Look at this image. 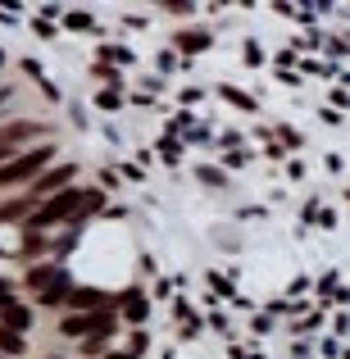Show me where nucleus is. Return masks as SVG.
I'll return each instance as SVG.
<instances>
[{
  "label": "nucleus",
  "mask_w": 350,
  "mask_h": 359,
  "mask_svg": "<svg viewBox=\"0 0 350 359\" xmlns=\"http://www.w3.org/2000/svg\"><path fill=\"white\" fill-rule=\"evenodd\" d=\"M0 60H5V50H0Z\"/></svg>",
  "instance_id": "obj_12"
},
{
  "label": "nucleus",
  "mask_w": 350,
  "mask_h": 359,
  "mask_svg": "<svg viewBox=\"0 0 350 359\" xmlns=\"http://www.w3.org/2000/svg\"><path fill=\"white\" fill-rule=\"evenodd\" d=\"M0 351L18 355V351H23V337H14V332H5V327H0Z\"/></svg>",
  "instance_id": "obj_8"
},
{
  "label": "nucleus",
  "mask_w": 350,
  "mask_h": 359,
  "mask_svg": "<svg viewBox=\"0 0 350 359\" xmlns=\"http://www.w3.org/2000/svg\"><path fill=\"white\" fill-rule=\"evenodd\" d=\"M109 359H137V355H123V351H119V355H109Z\"/></svg>",
  "instance_id": "obj_11"
},
{
  "label": "nucleus",
  "mask_w": 350,
  "mask_h": 359,
  "mask_svg": "<svg viewBox=\"0 0 350 359\" xmlns=\"http://www.w3.org/2000/svg\"><path fill=\"white\" fill-rule=\"evenodd\" d=\"M51 164V150H27L23 159H9L5 168H0V187H14V182H36V168Z\"/></svg>",
  "instance_id": "obj_2"
},
{
  "label": "nucleus",
  "mask_w": 350,
  "mask_h": 359,
  "mask_svg": "<svg viewBox=\"0 0 350 359\" xmlns=\"http://www.w3.org/2000/svg\"><path fill=\"white\" fill-rule=\"evenodd\" d=\"M32 132H41V123H9V128L0 132V141H27Z\"/></svg>",
  "instance_id": "obj_5"
},
{
  "label": "nucleus",
  "mask_w": 350,
  "mask_h": 359,
  "mask_svg": "<svg viewBox=\"0 0 350 359\" xmlns=\"http://www.w3.org/2000/svg\"><path fill=\"white\" fill-rule=\"evenodd\" d=\"M5 305H14V291H9V282H0V309Z\"/></svg>",
  "instance_id": "obj_10"
},
{
  "label": "nucleus",
  "mask_w": 350,
  "mask_h": 359,
  "mask_svg": "<svg viewBox=\"0 0 350 359\" xmlns=\"http://www.w3.org/2000/svg\"><path fill=\"white\" fill-rule=\"evenodd\" d=\"M78 205H82L78 191H55L36 214H27V223H32V228H51V223H60V219H73V214H78Z\"/></svg>",
  "instance_id": "obj_1"
},
{
  "label": "nucleus",
  "mask_w": 350,
  "mask_h": 359,
  "mask_svg": "<svg viewBox=\"0 0 350 359\" xmlns=\"http://www.w3.org/2000/svg\"><path fill=\"white\" fill-rule=\"evenodd\" d=\"M0 100H5V96H0Z\"/></svg>",
  "instance_id": "obj_13"
},
{
  "label": "nucleus",
  "mask_w": 350,
  "mask_h": 359,
  "mask_svg": "<svg viewBox=\"0 0 350 359\" xmlns=\"http://www.w3.org/2000/svg\"><path fill=\"white\" fill-rule=\"evenodd\" d=\"M96 318H100V314H78V318H69V323H64V332H69V337L96 332Z\"/></svg>",
  "instance_id": "obj_6"
},
{
  "label": "nucleus",
  "mask_w": 350,
  "mask_h": 359,
  "mask_svg": "<svg viewBox=\"0 0 350 359\" xmlns=\"http://www.w3.org/2000/svg\"><path fill=\"white\" fill-rule=\"evenodd\" d=\"M100 201H105L100 191H87V196H82V205H87V210H100Z\"/></svg>",
  "instance_id": "obj_9"
},
{
  "label": "nucleus",
  "mask_w": 350,
  "mask_h": 359,
  "mask_svg": "<svg viewBox=\"0 0 350 359\" xmlns=\"http://www.w3.org/2000/svg\"><path fill=\"white\" fill-rule=\"evenodd\" d=\"M27 210H32V205H27V201H9L5 210H0V219H9V223H14V219H23Z\"/></svg>",
  "instance_id": "obj_7"
},
{
  "label": "nucleus",
  "mask_w": 350,
  "mask_h": 359,
  "mask_svg": "<svg viewBox=\"0 0 350 359\" xmlns=\"http://www.w3.org/2000/svg\"><path fill=\"white\" fill-rule=\"evenodd\" d=\"M27 323H32V314H27L23 305H5V332L23 337V332H27Z\"/></svg>",
  "instance_id": "obj_4"
},
{
  "label": "nucleus",
  "mask_w": 350,
  "mask_h": 359,
  "mask_svg": "<svg viewBox=\"0 0 350 359\" xmlns=\"http://www.w3.org/2000/svg\"><path fill=\"white\" fill-rule=\"evenodd\" d=\"M73 173H78V168H73V164H64V168H55V173L36 177V196H55L60 187H69V182H73Z\"/></svg>",
  "instance_id": "obj_3"
}]
</instances>
